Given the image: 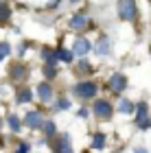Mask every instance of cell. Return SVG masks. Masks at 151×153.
Here are the masks:
<instances>
[{
	"label": "cell",
	"instance_id": "7",
	"mask_svg": "<svg viewBox=\"0 0 151 153\" xmlns=\"http://www.w3.org/2000/svg\"><path fill=\"white\" fill-rule=\"evenodd\" d=\"M37 96H39V101L48 103L53 99V88L48 85V83H39V85H37Z\"/></svg>",
	"mask_w": 151,
	"mask_h": 153
},
{
	"label": "cell",
	"instance_id": "5",
	"mask_svg": "<svg viewBox=\"0 0 151 153\" xmlns=\"http://www.w3.org/2000/svg\"><path fill=\"white\" fill-rule=\"evenodd\" d=\"M138 127H140V129H149V127H151L149 112H147V105H145V103H140V105H138Z\"/></svg>",
	"mask_w": 151,
	"mask_h": 153
},
{
	"label": "cell",
	"instance_id": "16",
	"mask_svg": "<svg viewBox=\"0 0 151 153\" xmlns=\"http://www.w3.org/2000/svg\"><path fill=\"white\" fill-rule=\"evenodd\" d=\"M103 144H105V136H103V134H97V136H94L92 147H94V149H103Z\"/></svg>",
	"mask_w": 151,
	"mask_h": 153
},
{
	"label": "cell",
	"instance_id": "9",
	"mask_svg": "<svg viewBox=\"0 0 151 153\" xmlns=\"http://www.w3.org/2000/svg\"><path fill=\"white\" fill-rule=\"evenodd\" d=\"M42 114L39 112H29L26 114V125H29V127H33V129H37V127H42Z\"/></svg>",
	"mask_w": 151,
	"mask_h": 153
},
{
	"label": "cell",
	"instance_id": "22",
	"mask_svg": "<svg viewBox=\"0 0 151 153\" xmlns=\"http://www.w3.org/2000/svg\"><path fill=\"white\" fill-rule=\"evenodd\" d=\"M46 134H48V136L55 134V125H53V123H46Z\"/></svg>",
	"mask_w": 151,
	"mask_h": 153
},
{
	"label": "cell",
	"instance_id": "21",
	"mask_svg": "<svg viewBox=\"0 0 151 153\" xmlns=\"http://www.w3.org/2000/svg\"><path fill=\"white\" fill-rule=\"evenodd\" d=\"M66 107H70V101H68V99H61V101H59V109H66Z\"/></svg>",
	"mask_w": 151,
	"mask_h": 153
},
{
	"label": "cell",
	"instance_id": "26",
	"mask_svg": "<svg viewBox=\"0 0 151 153\" xmlns=\"http://www.w3.org/2000/svg\"><path fill=\"white\" fill-rule=\"evenodd\" d=\"M149 53H151V48H149Z\"/></svg>",
	"mask_w": 151,
	"mask_h": 153
},
{
	"label": "cell",
	"instance_id": "1",
	"mask_svg": "<svg viewBox=\"0 0 151 153\" xmlns=\"http://www.w3.org/2000/svg\"><path fill=\"white\" fill-rule=\"evenodd\" d=\"M136 0H121L118 2V18L121 20H134L136 18Z\"/></svg>",
	"mask_w": 151,
	"mask_h": 153
},
{
	"label": "cell",
	"instance_id": "17",
	"mask_svg": "<svg viewBox=\"0 0 151 153\" xmlns=\"http://www.w3.org/2000/svg\"><path fill=\"white\" fill-rule=\"evenodd\" d=\"M24 72H26V68H24V66H16V68H13V70H11L13 79H24V76H22Z\"/></svg>",
	"mask_w": 151,
	"mask_h": 153
},
{
	"label": "cell",
	"instance_id": "4",
	"mask_svg": "<svg viewBox=\"0 0 151 153\" xmlns=\"http://www.w3.org/2000/svg\"><path fill=\"white\" fill-rule=\"evenodd\" d=\"M109 88H112V92L121 94L123 90L127 88V79H125V74H112V76H109Z\"/></svg>",
	"mask_w": 151,
	"mask_h": 153
},
{
	"label": "cell",
	"instance_id": "3",
	"mask_svg": "<svg viewBox=\"0 0 151 153\" xmlns=\"http://www.w3.org/2000/svg\"><path fill=\"white\" fill-rule=\"evenodd\" d=\"M94 114H97L101 120H109V116H112V105H109L107 101H97L94 103Z\"/></svg>",
	"mask_w": 151,
	"mask_h": 153
},
{
	"label": "cell",
	"instance_id": "8",
	"mask_svg": "<svg viewBox=\"0 0 151 153\" xmlns=\"http://www.w3.org/2000/svg\"><path fill=\"white\" fill-rule=\"evenodd\" d=\"M90 42H88V39H83V37H79L77 42H74V55H86V53H90Z\"/></svg>",
	"mask_w": 151,
	"mask_h": 153
},
{
	"label": "cell",
	"instance_id": "6",
	"mask_svg": "<svg viewBox=\"0 0 151 153\" xmlns=\"http://www.w3.org/2000/svg\"><path fill=\"white\" fill-rule=\"evenodd\" d=\"M86 26H88V16L86 13H74L70 18V29L81 31V29H86Z\"/></svg>",
	"mask_w": 151,
	"mask_h": 153
},
{
	"label": "cell",
	"instance_id": "23",
	"mask_svg": "<svg viewBox=\"0 0 151 153\" xmlns=\"http://www.w3.org/2000/svg\"><path fill=\"white\" fill-rule=\"evenodd\" d=\"M44 74H46V76H55V68H53V66H51V68L46 66V68H44Z\"/></svg>",
	"mask_w": 151,
	"mask_h": 153
},
{
	"label": "cell",
	"instance_id": "15",
	"mask_svg": "<svg viewBox=\"0 0 151 153\" xmlns=\"http://www.w3.org/2000/svg\"><path fill=\"white\" fill-rule=\"evenodd\" d=\"M7 120H9V127H11L13 131H20V118H18L16 114H11L9 118H7Z\"/></svg>",
	"mask_w": 151,
	"mask_h": 153
},
{
	"label": "cell",
	"instance_id": "2",
	"mask_svg": "<svg viewBox=\"0 0 151 153\" xmlns=\"http://www.w3.org/2000/svg\"><path fill=\"white\" fill-rule=\"evenodd\" d=\"M74 92H77V96H81V99H92L94 94H97V85H94L92 81H81L74 85Z\"/></svg>",
	"mask_w": 151,
	"mask_h": 153
},
{
	"label": "cell",
	"instance_id": "20",
	"mask_svg": "<svg viewBox=\"0 0 151 153\" xmlns=\"http://www.w3.org/2000/svg\"><path fill=\"white\" fill-rule=\"evenodd\" d=\"M11 16V11H9V7H7L4 2H0V20H7Z\"/></svg>",
	"mask_w": 151,
	"mask_h": 153
},
{
	"label": "cell",
	"instance_id": "13",
	"mask_svg": "<svg viewBox=\"0 0 151 153\" xmlns=\"http://www.w3.org/2000/svg\"><path fill=\"white\" fill-rule=\"evenodd\" d=\"M42 57H44L46 64H55V61L59 59V57H57V53H55V51H48V48H44V51H42Z\"/></svg>",
	"mask_w": 151,
	"mask_h": 153
},
{
	"label": "cell",
	"instance_id": "14",
	"mask_svg": "<svg viewBox=\"0 0 151 153\" xmlns=\"http://www.w3.org/2000/svg\"><path fill=\"white\" fill-rule=\"evenodd\" d=\"M72 51H66V48H61V51H57V57L61 59V61H66V64H70V61H72Z\"/></svg>",
	"mask_w": 151,
	"mask_h": 153
},
{
	"label": "cell",
	"instance_id": "24",
	"mask_svg": "<svg viewBox=\"0 0 151 153\" xmlns=\"http://www.w3.org/2000/svg\"><path fill=\"white\" fill-rule=\"evenodd\" d=\"M29 151V144H20V149H18V153H26Z\"/></svg>",
	"mask_w": 151,
	"mask_h": 153
},
{
	"label": "cell",
	"instance_id": "18",
	"mask_svg": "<svg viewBox=\"0 0 151 153\" xmlns=\"http://www.w3.org/2000/svg\"><path fill=\"white\" fill-rule=\"evenodd\" d=\"M31 99H33V92H29V90L20 92V96H18V101H20V103H29Z\"/></svg>",
	"mask_w": 151,
	"mask_h": 153
},
{
	"label": "cell",
	"instance_id": "19",
	"mask_svg": "<svg viewBox=\"0 0 151 153\" xmlns=\"http://www.w3.org/2000/svg\"><path fill=\"white\" fill-rule=\"evenodd\" d=\"M11 53V48H9V44H7V42H2V44H0V61H2L7 55Z\"/></svg>",
	"mask_w": 151,
	"mask_h": 153
},
{
	"label": "cell",
	"instance_id": "10",
	"mask_svg": "<svg viewBox=\"0 0 151 153\" xmlns=\"http://www.w3.org/2000/svg\"><path fill=\"white\" fill-rule=\"evenodd\" d=\"M109 39L107 37H101L99 42H97V46H94V51H97V55H107L109 53Z\"/></svg>",
	"mask_w": 151,
	"mask_h": 153
},
{
	"label": "cell",
	"instance_id": "25",
	"mask_svg": "<svg viewBox=\"0 0 151 153\" xmlns=\"http://www.w3.org/2000/svg\"><path fill=\"white\" fill-rule=\"evenodd\" d=\"M136 153H147L145 149H136Z\"/></svg>",
	"mask_w": 151,
	"mask_h": 153
},
{
	"label": "cell",
	"instance_id": "11",
	"mask_svg": "<svg viewBox=\"0 0 151 153\" xmlns=\"http://www.w3.org/2000/svg\"><path fill=\"white\" fill-rule=\"evenodd\" d=\"M57 153H72V149H70V140H68V136H64L59 140V144H57Z\"/></svg>",
	"mask_w": 151,
	"mask_h": 153
},
{
	"label": "cell",
	"instance_id": "12",
	"mask_svg": "<svg viewBox=\"0 0 151 153\" xmlns=\"http://www.w3.org/2000/svg\"><path fill=\"white\" fill-rule=\"evenodd\" d=\"M118 109H121V114H132V112H134V103L127 101V99H121Z\"/></svg>",
	"mask_w": 151,
	"mask_h": 153
}]
</instances>
